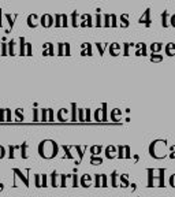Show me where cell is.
<instances>
[{
    "label": "cell",
    "mask_w": 175,
    "mask_h": 197,
    "mask_svg": "<svg viewBox=\"0 0 175 197\" xmlns=\"http://www.w3.org/2000/svg\"><path fill=\"white\" fill-rule=\"evenodd\" d=\"M59 145L53 140H44L38 144V155L43 159H52L57 155Z\"/></svg>",
    "instance_id": "cell-1"
},
{
    "label": "cell",
    "mask_w": 175,
    "mask_h": 197,
    "mask_svg": "<svg viewBox=\"0 0 175 197\" xmlns=\"http://www.w3.org/2000/svg\"><path fill=\"white\" fill-rule=\"evenodd\" d=\"M29 171H30L29 168H27L25 172L22 171V170H19V168H14V170H12V172L16 175V178H19V179H21L22 182H23V185H25V186H29V177L26 175Z\"/></svg>",
    "instance_id": "cell-2"
},
{
    "label": "cell",
    "mask_w": 175,
    "mask_h": 197,
    "mask_svg": "<svg viewBox=\"0 0 175 197\" xmlns=\"http://www.w3.org/2000/svg\"><path fill=\"white\" fill-rule=\"evenodd\" d=\"M52 23H53V19H52V16L51 15H44V16H41V25L43 26H45V27H49V26H52Z\"/></svg>",
    "instance_id": "cell-3"
},
{
    "label": "cell",
    "mask_w": 175,
    "mask_h": 197,
    "mask_svg": "<svg viewBox=\"0 0 175 197\" xmlns=\"http://www.w3.org/2000/svg\"><path fill=\"white\" fill-rule=\"evenodd\" d=\"M16 149H21V145H10V147H8V157L10 159H14L15 157V150Z\"/></svg>",
    "instance_id": "cell-4"
},
{
    "label": "cell",
    "mask_w": 175,
    "mask_h": 197,
    "mask_svg": "<svg viewBox=\"0 0 175 197\" xmlns=\"http://www.w3.org/2000/svg\"><path fill=\"white\" fill-rule=\"evenodd\" d=\"M34 185L36 188H43V174L34 175Z\"/></svg>",
    "instance_id": "cell-5"
},
{
    "label": "cell",
    "mask_w": 175,
    "mask_h": 197,
    "mask_svg": "<svg viewBox=\"0 0 175 197\" xmlns=\"http://www.w3.org/2000/svg\"><path fill=\"white\" fill-rule=\"evenodd\" d=\"M27 142H22L21 145V157L22 159H27Z\"/></svg>",
    "instance_id": "cell-6"
},
{
    "label": "cell",
    "mask_w": 175,
    "mask_h": 197,
    "mask_svg": "<svg viewBox=\"0 0 175 197\" xmlns=\"http://www.w3.org/2000/svg\"><path fill=\"white\" fill-rule=\"evenodd\" d=\"M57 177H59V175H57V172L53 170V171L51 172V186H52V188H56V186H57Z\"/></svg>",
    "instance_id": "cell-7"
},
{
    "label": "cell",
    "mask_w": 175,
    "mask_h": 197,
    "mask_svg": "<svg viewBox=\"0 0 175 197\" xmlns=\"http://www.w3.org/2000/svg\"><path fill=\"white\" fill-rule=\"evenodd\" d=\"M41 116H40V120L41 122H48V108H43L41 109Z\"/></svg>",
    "instance_id": "cell-8"
},
{
    "label": "cell",
    "mask_w": 175,
    "mask_h": 197,
    "mask_svg": "<svg viewBox=\"0 0 175 197\" xmlns=\"http://www.w3.org/2000/svg\"><path fill=\"white\" fill-rule=\"evenodd\" d=\"M19 43H21V49H19V55H26V43H25V38L21 37L19 38Z\"/></svg>",
    "instance_id": "cell-9"
},
{
    "label": "cell",
    "mask_w": 175,
    "mask_h": 197,
    "mask_svg": "<svg viewBox=\"0 0 175 197\" xmlns=\"http://www.w3.org/2000/svg\"><path fill=\"white\" fill-rule=\"evenodd\" d=\"M36 19H37V15H34V14H33V15H30L29 18H27V25H29L30 27H36V22H33V21H36Z\"/></svg>",
    "instance_id": "cell-10"
},
{
    "label": "cell",
    "mask_w": 175,
    "mask_h": 197,
    "mask_svg": "<svg viewBox=\"0 0 175 197\" xmlns=\"http://www.w3.org/2000/svg\"><path fill=\"white\" fill-rule=\"evenodd\" d=\"M64 112H66V114H67V109H66V108H62V109H59V112H57V119H59L60 120V122H64Z\"/></svg>",
    "instance_id": "cell-11"
},
{
    "label": "cell",
    "mask_w": 175,
    "mask_h": 197,
    "mask_svg": "<svg viewBox=\"0 0 175 197\" xmlns=\"http://www.w3.org/2000/svg\"><path fill=\"white\" fill-rule=\"evenodd\" d=\"M14 45H15V41L14 40H11L10 43H8V55H15V52H14Z\"/></svg>",
    "instance_id": "cell-12"
},
{
    "label": "cell",
    "mask_w": 175,
    "mask_h": 197,
    "mask_svg": "<svg viewBox=\"0 0 175 197\" xmlns=\"http://www.w3.org/2000/svg\"><path fill=\"white\" fill-rule=\"evenodd\" d=\"M89 181H90V177H89V175H84V177L81 178V183H82V186L88 188V185H89Z\"/></svg>",
    "instance_id": "cell-13"
},
{
    "label": "cell",
    "mask_w": 175,
    "mask_h": 197,
    "mask_svg": "<svg viewBox=\"0 0 175 197\" xmlns=\"http://www.w3.org/2000/svg\"><path fill=\"white\" fill-rule=\"evenodd\" d=\"M41 114V109H33V120L34 122H40V118H38V115Z\"/></svg>",
    "instance_id": "cell-14"
},
{
    "label": "cell",
    "mask_w": 175,
    "mask_h": 197,
    "mask_svg": "<svg viewBox=\"0 0 175 197\" xmlns=\"http://www.w3.org/2000/svg\"><path fill=\"white\" fill-rule=\"evenodd\" d=\"M68 177H70V175H66V174L60 175V186H62V188H66V181H67Z\"/></svg>",
    "instance_id": "cell-15"
},
{
    "label": "cell",
    "mask_w": 175,
    "mask_h": 197,
    "mask_svg": "<svg viewBox=\"0 0 175 197\" xmlns=\"http://www.w3.org/2000/svg\"><path fill=\"white\" fill-rule=\"evenodd\" d=\"M5 118H7V109H0V122H5Z\"/></svg>",
    "instance_id": "cell-16"
},
{
    "label": "cell",
    "mask_w": 175,
    "mask_h": 197,
    "mask_svg": "<svg viewBox=\"0 0 175 197\" xmlns=\"http://www.w3.org/2000/svg\"><path fill=\"white\" fill-rule=\"evenodd\" d=\"M55 116H53V109L48 108V122H53Z\"/></svg>",
    "instance_id": "cell-17"
},
{
    "label": "cell",
    "mask_w": 175,
    "mask_h": 197,
    "mask_svg": "<svg viewBox=\"0 0 175 197\" xmlns=\"http://www.w3.org/2000/svg\"><path fill=\"white\" fill-rule=\"evenodd\" d=\"M26 55H27V56L33 55V52H32V44H30V43H26Z\"/></svg>",
    "instance_id": "cell-18"
},
{
    "label": "cell",
    "mask_w": 175,
    "mask_h": 197,
    "mask_svg": "<svg viewBox=\"0 0 175 197\" xmlns=\"http://www.w3.org/2000/svg\"><path fill=\"white\" fill-rule=\"evenodd\" d=\"M63 149H64V152H66V155H67V157H73V155L70 153V147H67V145H63Z\"/></svg>",
    "instance_id": "cell-19"
},
{
    "label": "cell",
    "mask_w": 175,
    "mask_h": 197,
    "mask_svg": "<svg viewBox=\"0 0 175 197\" xmlns=\"http://www.w3.org/2000/svg\"><path fill=\"white\" fill-rule=\"evenodd\" d=\"M48 186V175L43 174V188H46Z\"/></svg>",
    "instance_id": "cell-20"
},
{
    "label": "cell",
    "mask_w": 175,
    "mask_h": 197,
    "mask_svg": "<svg viewBox=\"0 0 175 197\" xmlns=\"http://www.w3.org/2000/svg\"><path fill=\"white\" fill-rule=\"evenodd\" d=\"M15 115H16V116H18V119L19 120H23V114H22V112H21V109H15Z\"/></svg>",
    "instance_id": "cell-21"
},
{
    "label": "cell",
    "mask_w": 175,
    "mask_h": 197,
    "mask_svg": "<svg viewBox=\"0 0 175 197\" xmlns=\"http://www.w3.org/2000/svg\"><path fill=\"white\" fill-rule=\"evenodd\" d=\"M7 47H8V44H2V54H3V56H4V55H7Z\"/></svg>",
    "instance_id": "cell-22"
},
{
    "label": "cell",
    "mask_w": 175,
    "mask_h": 197,
    "mask_svg": "<svg viewBox=\"0 0 175 197\" xmlns=\"http://www.w3.org/2000/svg\"><path fill=\"white\" fill-rule=\"evenodd\" d=\"M5 156V148L3 145H0V159H3Z\"/></svg>",
    "instance_id": "cell-23"
},
{
    "label": "cell",
    "mask_w": 175,
    "mask_h": 197,
    "mask_svg": "<svg viewBox=\"0 0 175 197\" xmlns=\"http://www.w3.org/2000/svg\"><path fill=\"white\" fill-rule=\"evenodd\" d=\"M73 120H77V111H75V104H73Z\"/></svg>",
    "instance_id": "cell-24"
},
{
    "label": "cell",
    "mask_w": 175,
    "mask_h": 197,
    "mask_svg": "<svg viewBox=\"0 0 175 197\" xmlns=\"http://www.w3.org/2000/svg\"><path fill=\"white\" fill-rule=\"evenodd\" d=\"M77 183H78V178H77V175H73V186L74 188H77Z\"/></svg>",
    "instance_id": "cell-25"
},
{
    "label": "cell",
    "mask_w": 175,
    "mask_h": 197,
    "mask_svg": "<svg viewBox=\"0 0 175 197\" xmlns=\"http://www.w3.org/2000/svg\"><path fill=\"white\" fill-rule=\"evenodd\" d=\"M5 122H11V111L7 109V118H5Z\"/></svg>",
    "instance_id": "cell-26"
},
{
    "label": "cell",
    "mask_w": 175,
    "mask_h": 197,
    "mask_svg": "<svg viewBox=\"0 0 175 197\" xmlns=\"http://www.w3.org/2000/svg\"><path fill=\"white\" fill-rule=\"evenodd\" d=\"M75 148H77V152H78L79 157H82V155H84V153H82V152H84V150H82V148L81 147H75Z\"/></svg>",
    "instance_id": "cell-27"
},
{
    "label": "cell",
    "mask_w": 175,
    "mask_h": 197,
    "mask_svg": "<svg viewBox=\"0 0 175 197\" xmlns=\"http://www.w3.org/2000/svg\"><path fill=\"white\" fill-rule=\"evenodd\" d=\"M92 152H93V153L100 152V147H98V148H97V147H93V148H92Z\"/></svg>",
    "instance_id": "cell-28"
},
{
    "label": "cell",
    "mask_w": 175,
    "mask_h": 197,
    "mask_svg": "<svg viewBox=\"0 0 175 197\" xmlns=\"http://www.w3.org/2000/svg\"><path fill=\"white\" fill-rule=\"evenodd\" d=\"M100 161H101L100 159H96V157H93V159H92V163H100Z\"/></svg>",
    "instance_id": "cell-29"
},
{
    "label": "cell",
    "mask_w": 175,
    "mask_h": 197,
    "mask_svg": "<svg viewBox=\"0 0 175 197\" xmlns=\"http://www.w3.org/2000/svg\"><path fill=\"white\" fill-rule=\"evenodd\" d=\"M0 26H2V11H0Z\"/></svg>",
    "instance_id": "cell-30"
}]
</instances>
